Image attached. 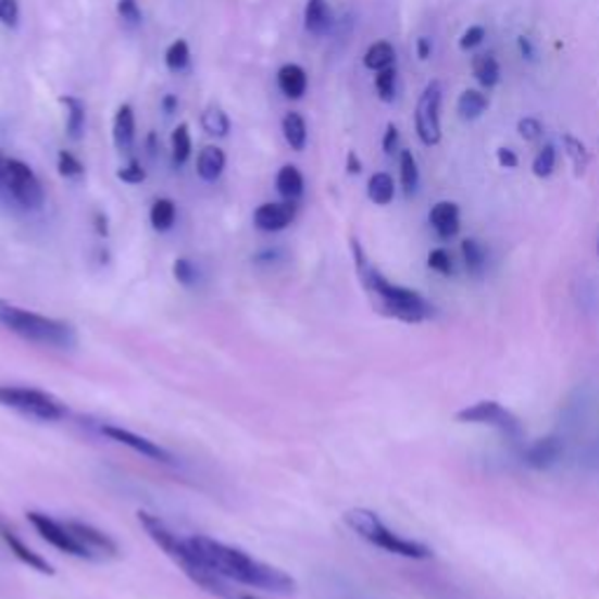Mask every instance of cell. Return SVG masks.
<instances>
[{"mask_svg": "<svg viewBox=\"0 0 599 599\" xmlns=\"http://www.w3.org/2000/svg\"><path fill=\"white\" fill-rule=\"evenodd\" d=\"M188 541L195 548L197 556L223 578L237 581V583H244V586L260 588L267 592H279V595H288L296 590V581L286 572L251 558L249 552L221 541H213L209 536H192Z\"/></svg>", "mask_w": 599, "mask_h": 599, "instance_id": "obj_1", "label": "cell"}, {"mask_svg": "<svg viewBox=\"0 0 599 599\" xmlns=\"http://www.w3.org/2000/svg\"><path fill=\"white\" fill-rule=\"evenodd\" d=\"M351 251H354L361 284L367 294H371L375 310L379 314L403 321V324H422V321L434 314V307L428 304L417 290L391 284L387 276H382V272H377L367 263V258L357 239H351Z\"/></svg>", "mask_w": 599, "mask_h": 599, "instance_id": "obj_2", "label": "cell"}, {"mask_svg": "<svg viewBox=\"0 0 599 599\" xmlns=\"http://www.w3.org/2000/svg\"><path fill=\"white\" fill-rule=\"evenodd\" d=\"M138 522H141V527L146 529V534L150 536V539L155 541V546L160 550H164L166 556L172 558L180 566V570L186 572V576L192 583H197L199 588L211 592V595H216V597H223V599H239V597H235L233 592H229L225 578L213 572L211 566L197 556L195 548L190 546V541L178 539V534H174L172 529H169L158 515L138 511Z\"/></svg>", "mask_w": 599, "mask_h": 599, "instance_id": "obj_3", "label": "cell"}, {"mask_svg": "<svg viewBox=\"0 0 599 599\" xmlns=\"http://www.w3.org/2000/svg\"><path fill=\"white\" fill-rule=\"evenodd\" d=\"M0 326L38 347L61 351H71L78 347V333H75V326L68 324V321L28 312L24 307H17L8 300H0Z\"/></svg>", "mask_w": 599, "mask_h": 599, "instance_id": "obj_4", "label": "cell"}, {"mask_svg": "<svg viewBox=\"0 0 599 599\" xmlns=\"http://www.w3.org/2000/svg\"><path fill=\"white\" fill-rule=\"evenodd\" d=\"M345 522L349 529H354L361 539L367 544H373L382 550L391 552V556H401L410 560H428L434 556L432 548H426L420 541H410L403 539V536L394 534L384 522L377 517V513L367 511V509H351L345 513Z\"/></svg>", "mask_w": 599, "mask_h": 599, "instance_id": "obj_5", "label": "cell"}, {"mask_svg": "<svg viewBox=\"0 0 599 599\" xmlns=\"http://www.w3.org/2000/svg\"><path fill=\"white\" fill-rule=\"evenodd\" d=\"M0 405L38 422H61L68 417L66 403L57 396L42 389L14 387V384H0Z\"/></svg>", "mask_w": 599, "mask_h": 599, "instance_id": "obj_6", "label": "cell"}, {"mask_svg": "<svg viewBox=\"0 0 599 599\" xmlns=\"http://www.w3.org/2000/svg\"><path fill=\"white\" fill-rule=\"evenodd\" d=\"M0 195L12 199L24 211H38L45 204V190L34 169L22 160H5L0 174Z\"/></svg>", "mask_w": 599, "mask_h": 599, "instance_id": "obj_7", "label": "cell"}, {"mask_svg": "<svg viewBox=\"0 0 599 599\" xmlns=\"http://www.w3.org/2000/svg\"><path fill=\"white\" fill-rule=\"evenodd\" d=\"M457 422L462 424H487V426H495L499 428L501 434H506L509 438H522V424L520 420L515 417V414L511 410H506L501 403L497 401H481V403H473L464 410H459L457 414Z\"/></svg>", "mask_w": 599, "mask_h": 599, "instance_id": "obj_8", "label": "cell"}, {"mask_svg": "<svg viewBox=\"0 0 599 599\" xmlns=\"http://www.w3.org/2000/svg\"><path fill=\"white\" fill-rule=\"evenodd\" d=\"M30 525L36 527V532L42 536L45 541L52 544L54 548H59L61 552H68V556L73 558H80V560H97L95 552H91L87 546H83L78 539H75L73 532L61 525V522L52 520L50 515L45 513H38V511H28L26 513Z\"/></svg>", "mask_w": 599, "mask_h": 599, "instance_id": "obj_9", "label": "cell"}, {"mask_svg": "<svg viewBox=\"0 0 599 599\" xmlns=\"http://www.w3.org/2000/svg\"><path fill=\"white\" fill-rule=\"evenodd\" d=\"M440 83L428 85L420 97L417 113H414V127H417V136L424 146L440 143Z\"/></svg>", "mask_w": 599, "mask_h": 599, "instance_id": "obj_10", "label": "cell"}, {"mask_svg": "<svg viewBox=\"0 0 599 599\" xmlns=\"http://www.w3.org/2000/svg\"><path fill=\"white\" fill-rule=\"evenodd\" d=\"M101 434L109 438V440H115L120 445H125V448L138 452L141 457L146 459H152V462H162V464H174V454L164 450L162 445L158 442H152L143 436H138V434H132L127 432V428H120V426H113V424H103L101 426Z\"/></svg>", "mask_w": 599, "mask_h": 599, "instance_id": "obj_11", "label": "cell"}, {"mask_svg": "<svg viewBox=\"0 0 599 599\" xmlns=\"http://www.w3.org/2000/svg\"><path fill=\"white\" fill-rule=\"evenodd\" d=\"M298 207L294 202H267L260 204L253 213V225L260 233H282L290 223L296 221Z\"/></svg>", "mask_w": 599, "mask_h": 599, "instance_id": "obj_12", "label": "cell"}, {"mask_svg": "<svg viewBox=\"0 0 599 599\" xmlns=\"http://www.w3.org/2000/svg\"><path fill=\"white\" fill-rule=\"evenodd\" d=\"M66 527L73 532L75 539H78L83 546H87L91 552H95L97 560L117 556V544L111 539L109 534H103L95 527L85 525V522H75V520L66 522Z\"/></svg>", "mask_w": 599, "mask_h": 599, "instance_id": "obj_13", "label": "cell"}, {"mask_svg": "<svg viewBox=\"0 0 599 599\" xmlns=\"http://www.w3.org/2000/svg\"><path fill=\"white\" fill-rule=\"evenodd\" d=\"M0 539H3V541L8 544V548H10L12 556L17 558L20 562L28 564L30 570H36V572H40V574H48V576L54 574V566H52L48 560H45V558L40 556V552L30 550V548L20 539L17 534H14L10 527L3 525V522H0Z\"/></svg>", "mask_w": 599, "mask_h": 599, "instance_id": "obj_14", "label": "cell"}, {"mask_svg": "<svg viewBox=\"0 0 599 599\" xmlns=\"http://www.w3.org/2000/svg\"><path fill=\"white\" fill-rule=\"evenodd\" d=\"M562 452H564L562 440L558 436H548V438H541V440L529 445L525 452V462H527V466H532L536 471H546L552 464L560 462Z\"/></svg>", "mask_w": 599, "mask_h": 599, "instance_id": "obj_15", "label": "cell"}, {"mask_svg": "<svg viewBox=\"0 0 599 599\" xmlns=\"http://www.w3.org/2000/svg\"><path fill=\"white\" fill-rule=\"evenodd\" d=\"M428 221L442 239H452L462 229V216H459V207L454 202H438L428 213Z\"/></svg>", "mask_w": 599, "mask_h": 599, "instance_id": "obj_16", "label": "cell"}, {"mask_svg": "<svg viewBox=\"0 0 599 599\" xmlns=\"http://www.w3.org/2000/svg\"><path fill=\"white\" fill-rule=\"evenodd\" d=\"M136 138V117L129 103H122L113 117V143L117 150H129Z\"/></svg>", "mask_w": 599, "mask_h": 599, "instance_id": "obj_17", "label": "cell"}, {"mask_svg": "<svg viewBox=\"0 0 599 599\" xmlns=\"http://www.w3.org/2000/svg\"><path fill=\"white\" fill-rule=\"evenodd\" d=\"M304 28L312 36H326L333 28V12L328 0H307L304 5Z\"/></svg>", "mask_w": 599, "mask_h": 599, "instance_id": "obj_18", "label": "cell"}, {"mask_svg": "<svg viewBox=\"0 0 599 599\" xmlns=\"http://www.w3.org/2000/svg\"><path fill=\"white\" fill-rule=\"evenodd\" d=\"M225 152L219 146H207L197 158V174L207 183H216L225 172Z\"/></svg>", "mask_w": 599, "mask_h": 599, "instance_id": "obj_19", "label": "cell"}, {"mask_svg": "<svg viewBox=\"0 0 599 599\" xmlns=\"http://www.w3.org/2000/svg\"><path fill=\"white\" fill-rule=\"evenodd\" d=\"M276 85L288 99H302L307 91V71L298 64H286L276 73Z\"/></svg>", "mask_w": 599, "mask_h": 599, "instance_id": "obj_20", "label": "cell"}, {"mask_svg": "<svg viewBox=\"0 0 599 599\" xmlns=\"http://www.w3.org/2000/svg\"><path fill=\"white\" fill-rule=\"evenodd\" d=\"M61 105H66V134L71 141H80L87 125V105L78 97H61Z\"/></svg>", "mask_w": 599, "mask_h": 599, "instance_id": "obj_21", "label": "cell"}, {"mask_svg": "<svg viewBox=\"0 0 599 599\" xmlns=\"http://www.w3.org/2000/svg\"><path fill=\"white\" fill-rule=\"evenodd\" d=\"M276 190L288 202H296L298 197H302L304 192V176L296 164H284L279 169V174H276Z\"/></svg>", "mask_w": 599, "mask_h": 599, "instance_id": "obj_22", "label": "cell"}, {"mask_svg": "<svg viewBox=\"0 0 599 599\" xmlns=\"http://www.w3.org/2000/svg\"><path fill=\"white\" fill-rule=\"evenodd\" d=\"M473 75L485 89L497 87L501 80V68L499 61L491 54H475L473 57Z\"/></svg>", "mask_w": 599, "mask_h": 599, "instance_id": "obj_23", "label": "cell"}, {"mask_svg": "<svg viewBox=\"0 0 599 599\" xmlns=\"http://www.w3.org/2000/svg\"><path fill=\"white\" fill-rule=\"evenodd\" d=\"M282 132H284V138L286 143L290 146V150H304L307 146V122L300 113H286L284 122H282Z\"/></svg>", "mask_w": 599, "mask_h": 599, "instance_id": "obj_24", "label": "cell"}, {"mask_svg": "<svg viewBox=\"0 0 599 599\" xmlns=\"http://www.w3.org/2000/svg\"><path fill=\"white\" fill-rule=\"evenodd\" d=\"M394 195H396V188H394V178L389 174L377 172L371 176V180H367V197H371V202L387 207L394 202Z\"/></svg>", "mask_w": 599, "mask_h": 599, "instance_id": "obj_25", "label": "cell"}, {"mask_svg": "<svg viewBox=\"0 0 599 599\" xmlns=\"http://www.w3.org/2000/svg\"><path fill=\"white\" fill-rule=\"evenodd\" d=\"M394 61H396V52H394V48H391V42H387V40L373 42L371 48H367L365 57H363L365 68H371V71H375V73L394 66Z\"/></svg>", "mask_w": 599, "mask_h": 599, "instance_id": "obj_26", "label": "cell"}, {"mask_svg": "<svg viewBox=\"0 0 599 599\" xmlns=\"http://www.w3.org/2000/svg\"><path fill=\"white\" fill-rule=\"evenodd\" d=\"M487 97L483 95V91L478 89H466L462 97H459V103H457V111H459V117L462 120H478L485 111H487Z\"/></svg>", "mask_w": 599, "mask_h": 599, "instance_id": "obj_27", "label": "cell"}, {"mask_svg": "<svg viewBox=\"0 0 599 599\" xmlns=\"http://www.w3.org/2000/svg\"><path fill=\"white\" fill-rule=\"evenodd\" d=\"M562 143H564L566 155H570V160H572V164H574L576 176L586 174V169H588V164H590V150L586 148V143H583L581 138H576V136H572V134H564V136H562Z\"/></svg>", "mask_w": 599, "mask_h": 599, "instance_id": "obj_28", "label": "cell"}, {"mask_svg": "<svg viewBox=\"0 0 599 599\" xmlns=\"http://www.w3.org/2000/svg\"><path fill=\"white\" fill-rule=\"evenodd\" d=\"M176 223V204L172 199H158L150 209V225L158 229V233H169Z\"/></svg>", "mask_w": 599, "mask_h": 599, "instance_id": "obj_29", "label": "cell"}, {"mask_svg": "<svg viewBox=\"0 0 599 599\" xmlns=\"http://www.w3.org/2000/svg\"><path fill=\"white\" fill-rule=\"evenodd\" d=\"M192 152V136H190V127L186 122H180V125L174 129L172 134V160L176 166H183L190 160Z\"/></svg>", "mask_w": 599, "mask_h": 599, "instance_id": "obj_30", "label": "cell"}, {"mask_svg": "<svg viewBox=\"0 0 599 599\" xmlns=\"http://www.w3.org/2000/svg\"><path fill=\"white\" fill-rule=\"evenodd\" d=\"M202 127H204L207 134L223 138V136L229 134V127H233V125H229V117L221 109V105L211 103V105H207V111L202 113Z\"/></svg>", "mask_w": 599, "mask_h": 599, "instance_id": "obj_31", "label": "cell"}, {"mask_svg": "<svg viewBox=\"0 0 599 599\" xmlns=\"http://www.w3.org/2000/svg\"><path fill=\"white\" fill-rule=\"evenodd\" d=\"M164 64L166 68L172 71V73H180V71H186L188 64H190V48H188V42L178 38L174 40L172 45H169L166 52H164Z\"/></svg>", "mask_w": 599, "mask_h": 599, "instance_id": "obj_32", "label": "cell"}, {"mask_svg": "<svg viewBox=\"0 0 599 599\" xmlns=\"http://www.w3.org/2000/svg\"><path fill=\"white\" fill-rule=\"evenodd\" d=\"M401 183L405 195H414L420 188V169H417V160L410 150L401 152Z\"/></svg>", "mask_w": 599, "mask_h": 599, "instance_id": "obj_33", "label": "cell"}, {"mask_svg": "<svg viewBox=\"0 0 599 599\" xmlns=\"http://www.w3.org/2000/svg\"><path fill=\"white\" fill-rule=\"evenodd\" d=\"M462 253L466 260V267L473 274H481L485 270V249L475 241V239H464L462 241Z\"/></svg>", "mask_w": 599, "mask_h": 599, "instance_id": "obj_34", "label": "cell"}, {"mask_svg": "<svg viewBox=\"0 0 599 599\" xmlns=\"http://www.w3.org/2000/svg\"><path fill=\"white\" fill-rule=\"evenodd\" d=\"M556 162H558V152H556V146H544V150L536 155L534 164H532V172L534 176L539 178H548L552 172H556Z\"/></svg>", "mask_w": 599, "mask_h": 599, "instance_id": "obj_35", "label": "cell"}, {"mask_svg": "<svg viewBox=\"0 0 599 599\" xmlns=\"http://www.w3.org/2000/svg\"><path fill=\"white\" fill-rule=\"evenodd\" d=\"M375 87H377L379 99L384 103H391L394 97H396V68L389 66V68H384V71H377Z\"/></svg>", "mask_w": 599, "mask_h": 599, "instance_id": "obj_36", "label": "cell"}, {"mask_svg": "<svg viewBox=\"0 0 599 599\" xmlns=\"http://www.w3.org/2000/svg\"><path fill=\"white\" fill-rule=\"evenodd\" d=\"M57 169H59V174L64 176V178H80L85 174L83 162L78 158H75L73 152H68V150H59Z\"/></svg>", "mask_w": 599, "mask_h": 599, "instance_id": "obj_37", "label": "cell"}, {"mask_svg": "<svg viewBox=\"0 0 599 599\" xmlns=\"http://www.w3.org/2000/svg\"><path fill=\"white\" fill-rule=\"evenodd\" d=\"M174 276H176V282L180 286H195L197 282V267L190 263L188 258H178L176 263H174Z\"/></svg>", "mask_w": 599, "mask_h": 599, "instance_id": "obj_38", "label": "cell"}, {"mask_svg": "<svg viewBox=\"0 0 599 599\" xmlns=\"http://www.w3.org/2000/svg\"><path fill=\"white\" fill-rule=\"evenodd\" d=\"M117 14L129 24H141L143 12L141 5H138V0H117Z\"/></svg>", "mask_w": 599, "mask_h": 599, "instance_id": "obj_39", "label": "cell"}, {"mask_svg": "<svg viewBox=\"0 0 599 599\" xmlns=\"http://www.w3.org/2000/svg\"><path fill=\"white\" fill-rule=\"evenodd\" d=\"M117 178L122 183H129V186H138V183L146 180V169L138 164L136 160H132L127 166H122L117 172Z\"/></svg>", "mask_w": 599, "mask_h": 599, "instance_id": "obj_40", "label": "cell"}, {"mask_svg": "<svg viewBox=\"0 0 599 599\" xmlns=\"http://www.w3.org/2000/svg\"><path fill=\"white\" fill-rule=\"evenodd\" d=\"M428 267L436 270L438 274H452V258L450 253L445 249H434L432 253H428Z\"/></svg>", "mask_w": 599, "mask_h": 599, "instance_id": "obj_41", "label": "cell"}, {"mask_svg": "<svg viewBox=\"0 0 599 599\" xmlns=\"http://www.w3.org/2000/svg\"><path fill=\"white\" fill-rule=\"evenodd\" d=\"M517 132H520L522 138H525V141H539L541 134H544V125L539 120L525 117V120L517 122Z\"/></svg>", "mask_w": 599, "mask_h": 599, "instance_id": "obj_42", "label": "cell"}, {"mask_svg": "<svg viewBox=\"0 0 599 599\" xmlns=\"http://www.w3.org/2000/svg\"><path fill=\"white\" fill-rule=\"evenodd\" d=\"M0 24L14 28L20 24V3L17 0H0Z\"/></svg>", "mask_w": 599, "mask_h": 599, "instance_id": "obj_43", "label": "cell"}, {"mask_svg": "<svg viewBox=\"0 0 599 599\" xmlns=\"http://www.w3.org/2000/svg\"><path fill=\"white\" fill-rule=\"evenodd\" d=\"M483 40H485V28L483 26H471L466 34L462 36V40H459V48L473 50V48H478Z\"/></svg>", "mask_w": 599, "mask_h": 599, "instance_id": "obj_44", "label": "cell"}, {"mask_svg": "<svg viewBox=\"0 0 599 599\" xmlns=\"http://www.w3.org/2000/svg\"><path fill=\"white\" fill-rule=\"evenodd\" d=\"M497 160L506 169H515L517 166V155H515V152L511 148H499L497 150Z\"/></svg>", "mask_w": 599, "mask_h": 599, "instance_id": "obj_45", "label": "cell"}, {"mask_svg": "<svg viewBox=\"0 0 599 599\" xmlns=\"http://www.w3.org/2000/svg\"><path fill=\"white\" fill-rule=\"evenodd\" d=\"M396 143H398V129H396V125H389L387 134H384V141H382L384 152H387V155H391V152L396 150Z\"/></svg>", "mask_w": 599, "mask_h": 599, "instance_id": "obj_46", "label": "cell"}, {"mask_svg": "<svg viewBox=\"0 0 599 599\" xmlns=\"http://www.w3.org/2000/svg\"><path fill=\"white\" fill-rule=\"evenodd\" d=\"M361 160L357 158V152H349V155H347V172L351 174V176H357V174H361Z\"/></svg>", "mask_w": 599, "mask_h": 599, "instance_id": "obj_47", "label": "cell"}, {"mask_svg": "<svg viewBox=\"0 0 599 599\" xmlns=\"http://www.w3.org/2000/svg\"><path fill=\"white\" fill-rule=\"evenodd\" d=\"M176 109H178V99L174 95H164L162 97V111L166 115H172V113H176Z\"/></svg>", "mask_w": 599, "mask_h": 599, "instance_id": "obj_48", "label": "cell"}, {"mask_svg": "<svg viewBox=\"0 0 599 599\" xmlns=\"http://www.w3.org/2000/svg\"><path fill=\"white\" fill-rule=\"evenodd\" d=\"M417 57L422 61H426L428 57H432V42H428V38H420L417 40Z\"/></svg>", "mask_w": 599, "mask_h": 599, "instance_id": "obj_49", "label": "cell"}, {"mask_svg": "<svg viewBox=\"0 0 599 599\" xmlns=\"http://www.w3.org/2000/svg\"><path fill=\"white\" fill-rule=\"evenodd\" d=\"M517 48H520L522 57L534 59V48H532V42H529V38H525V36H520V38H517Z\"/></svg>", "mask_w": 599, "mask_h": 599, "instance_id": "obj_50", "label": "cell"}, {"mask_svg": "<svg viewBox=\"0 0 599 599\" xmlns=\"http://www.w3.org/2000/svg\"><path fill=\"white\" fill-rule=\"evenodd\" d=\"M95 223H97V233H99L101 237L109 235V219H105L103 213H97V216H95Z\"/></svg>", "mask_w": 599, "mask_h": 599, "instance_id": "obj_51", "label": "cell"}, {"mask_svg": "<svg viewBox=\"0 0 599 599\" xmlns=\"http://www.w3.org/2000/svg\"><path fill=\"white\" fill-rule=\"evenodd\" d=\"M148 148H150V155H155L158 152V136L155 134H148Z\"/></svg>", "mask_w": 599, "mask_h": 599, "instance_id": "obj_52", "label": "cell"}, {"mask_svg": "<svg viewBox=\"0 0 599 599\" xmlns=\"http://www.w3.org/2000/svg\"><path fill=\"white\" fill-rule=\"evenodd\" d=\"M3 166H5V158H3V152H0V174H3Z\"/></svg>", "mask_w": 599, "mask_h": 599, "instance_id": "obj_53", "label": "cell"}, {"mask_svg": "<svg viewBox=\"0 0 599 599\" xmlns=\"http://www.w3.org/2000/svg\"><path fill=\"white\" fill-rule=\"evenodd\" d=\"M239 599H258V597H253V595H241Z\"/></svg>", "mask_w": 599, "mask_h": 599, "instance_id": "obj_54", "label": "cell"}]
</instances>
